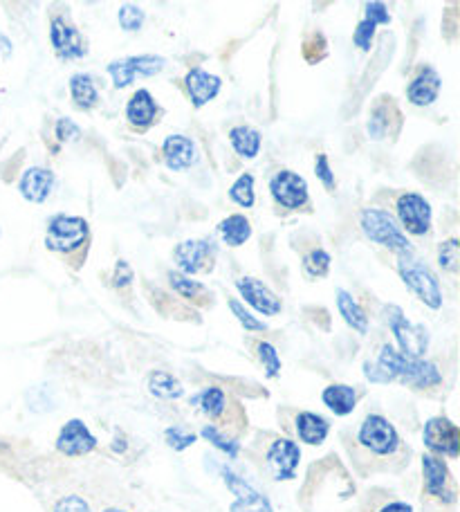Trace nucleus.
<instances>
[{
	"label": "nucleus",
	"instance_id": "5",
	"mask_svg": "<svg viewBox=\"0 0 460 512\" xmlns=\"http://www.w3.org/2000/svg\"><path fill=\"white\" fill-rule=\"evenodd\" d=\"M386 322H389L391 333L395 337V342L400 346V353L404 358H413V360H422L425 353L429 351V331L422 324H413L404 317L402 310L398 306H386Z\"/></svg>",
	"mask_w": 460,
	"mask_h": 512
},
{
	"label": "nucleus",
	"instance_id": "22",
	"mask_svg": "<svg viewBox=\"0 0 460 512\" xmlns=\"http://www.w3.org/2000/svg\"><path fill=\"white\" fill-rule=\"evenodd\" d=\"M294 432L303 445H324L330 434V423L324 418L315 414V411H299L297 418H294Z\"/></svg>",
	"mask_w": 460,
	"mask_h": 512
},
{
	"label": "nucleus",
	"instance_id": "7",
	"mask_svg": "<svg viewBox=\"0 0 460 512\" xmlns=\"http://www.w3.org/2000/svg\"><path fill=\"white\" fill-rule=\"evenodd\" d=\"M422 443L429 454L440 456V459H458L460 454V432L456 423L447 416H434L425 423L422 429Z\"/></svg>",
	"mask_w": 460,
	"mask_h": 512
},
{
	"label": "nucleus",
	"instance_id": "44",
	"mask_svg": "<svg viewBox=\"0 0 460 512\" xmlns=\"http://www.w3.org/2000/svg\"><path fill=\"white\" fill-rule=\"evenodd\" d=\"M366 21H371L375 27L377 25H389L391 14H389V9H386L384 3H366Z\"/></svg>",
	"mask_w": 460,
	"mask_h": 512
},
{
	"label": "nucleus",
	"instance_id": "2",
	"mask_svg": "<svg viewBox=\"0 0 460 512\" xmlns=\"http://www.w3.org/2000/svg\"><path fill=\"white\" fill-rule=\"evenodd\" d=\"M360 225L364 234L377 245H384L391 252L398 256H409L411 254V241L407 239V234L402 232V227L398 221L384 209H364L360 216Z\"/></svg>",
	"mask_w": 460,
	"mask_h": 512
},
{
	"label": "nucleus",
	"instance_id": "48",
	"mask_svg": "<svg viewBox=\"0 0 460 512\" xmlns=\"http://www.w3.org/2000/svg\"><path fill=\"white\" fill-rule=\"evenodd\" d=\"M104 512H126V510H122V508H106Z\"/></svg>",
	"mask_w": 460,
	"mask_h": 512
},
{
	"label": "nucleus",
	"instance_id": "40",
	"mask_svg": "<svg viewBox=\"0 0 460 512\" xmlns=\"http://www.w3.org/2000/svg\"><path fill=\"white\" fill-rule=\"evenodd\" d=\"M229 308H232V313H234V317L238 319V322H241V326L245 328V331H254V333H261V331H265V326L261 319H256L250 310H245V306L241 304V301L238 299H229Z\"/></svg>",
	"mask_w": 460,
	"mask_h": 512
},
{
	"label": "nucleus",
	"instance_id": "8",
	"mask_svg": "<svg viewBox=\"0 0 460 512\" xmlns=\"http://www.w3.org/2000/svg\"><path fill=\"white\" fill-rule=\"evenodd\" d=\"M167 66V59L160 54H140V57H126L108 63V75L115 88L131 86L137 77H155Z\"/></svg>",
	"mask_w": 460,
	"mask_h": 512
},
{
	"label": "nucleus",
	"instance_id": "43",
	"mask_svg": "<svg viewBox=\"0 0 460 512\" xmlns=\"http://www.w3.org/2000/svg\"><path fill=\"white\" fill-rule=\"evenodd\" d=\"M315 173L317 178L324 182L326 189H335V173L330 169V162H328V155L319 153L317 160H315Z\"/></svg>",
	"mask_w": 460,
	"mask_h": 512
},
{
	"label": "nucleus",
	"instance_id": "3",
	"mask_svg": "<svg viewBox=\"0 0 460 512\" xmlns=\"http://www.w3.org/2000/svg\"><path fill=\"white\" fill-rule=\"evenodd\" d=\"M357 443L377 459H391L402 450L398 429L389 418L380 414H368L362 420L360 429H357Z\"/></svg>",
	"mask_w": 460,
	"mask_h": 512
},
{
	"label": "nucleus",
	"instance_id": "36",
	"mask_svg": "<svg viewBox=\"0 0 460 512\" xmlns=\"http://www.w3.org/2000/svg\"><path fill=\"white\" fill-rule=\"evenodd\" d=\"M164 441L171 447L173 452H184L187 447H191L193 443L198 441V436L193 432H187V429L180 427V425H173L164 429Z\"/></svg>",
	"mask_w": 460,
	"mask_h": 512
},
{
	"label": "nucleus",
	"instance_id": "38",
	"mask_svg": "<svg viewBox=\"0 0 460 512\" xmlns=\"http://www.w3.org/2000/svg\"><path fill=\"white\" fill-rule=\"evenodd\" d=\"M330 254L326 250H312L306 259H303V270H306L310 277H326L330 270Z\"/></svg>",
	"mask_w": 460,
	"mask_h": 512
},
{
	"label": "nucleus",
	"instance_id": "12",
	"mask_svg": "<svg viewBox=\"0 0 460 512\" xmlns=\"http://www.w3.org/2000/svg\"><path fill=\"white\" fill-rule=\"evenodd\" d=\"M274 481H292L301 463V447L292 438H276L265 452Z\"/></svg>",
	"mask_w": 460,
	"mask_h": 512
},
{
	"label": "nucleus",
	"instance_id": "27",
	"mask_svg": "<svg viewBox=\"0 0 460 512\" xmlns=\"http://www.w3.org/2000/svg\"><path fill=\"white\" fill-rule=\"evenodd\" d=\"M70 95L72 102H75V106L81 108V111H90V108L99 102L95 81H92V77L86 75V72H77V75L70 77Z\"/></svg>",
	"mask_w": 460,
	"mask_h": 512
},
{
	"label": "nucleus",
	"instance_id": "42",
	"mask_svg": "<svg viewBox=\"0 0 460 512\" xmlns=\"http://www.w3.org/2000/svg\"><path fill=\"white\" fill-rule=\"evenodd\" d=\"M52 512H92L90 504L79 495H68L57 501V506H54Z\"/></svg>",
	"mask_w": 460,
	"mask_h": 512
},
{
	"label": "nucleus",
	"instance_id": "45",
	"mask_svg": "<svg viewBox=\"0 0 460 512\" xmlns=\"http://www.w3.org/2000/svg\"><path fill=\"white\" fill-rule=\"evenodd\" d=\"M79 135H81V128L72 120H68V117H63V120L57 122V140L59 142H72V140H77Z\"/></svg>",
	"mask_w": 460,
	"mask_h": 512
},
{
	"label": "nucleus",
	"instance_id": "33",
	"mask_svg": "<svg viewBox=\"0 0 460 512\" xmlns=\"http://www.w3.org/2000/svg\"><path fill=\"white\" fill-rule=\"evenodd\" d=\"M229 198H232V203H236L238 207H245V209H250L254 205V176L252 173H243V176L234 182L232 189H229Z\"/></svg>",
	"mask_w": 460,
	"mask_h": 512
},
{
	"label": "nucleus",
	"instance_id": "39",
	"mask_svg": "<svg viewBox=\"0 0 460 512\" xmlns=\"http://www.w3.org/2000/svg\"><path fill=\"white\" fill-rule=\"evenodd\" d=\"M259 360H261L263 369H265V376L279 378L283 364H281V358H279V351H276L270 342L259 344Z\"/></svg>",
	"mask_w": 460,
	"mask_h": 512
},
{
	"label": "nucleus",
	"instance_id": "15",
	"mask_svg": "<svg viewBox=\"0 0 460 512\" xmlns=\"http://www.w3.org/2000/svg\"><path fill=\"white\" fill-rule=\"evenodd\" d=\"M272 198L285 209H299L308 203V182L299 173L283 169L270 180Z\"/></svg>",
	"mask_w": 460,
	"mask_h": 512
},
{
	"label": "nucleus",
	"instance_id": "19",
	"mask_svg": "<svg viewBox=\"0 0 460 512\" xmlns=\"http://www.w3.org/2000/svg\"><path fill=\"white\" fill-rule=\"evenodd\" d=\"M52 187H54V173L43 167H30L23 173L21 182H18V191H21V196L36 205L48 200V196L52 194Z\"/></svg>",
	"mask_w": 460,
	"mask_h": 512
},
{
	"label": "nucleus",
	"instance_id": "34",
	"mask_svg": "<svg viewBox=\"0 0 460 512\" xmlns=\"http://www.w3.org/2000/svg\"><path fill=\"white\" fill-rule=\"evenodd\" d=\"M169 283H171V288L184 299H196L200 292H205V286H202L200 281H193L191 277H187V274H182V272H169Z\"/></svg>",
	"mask_w": 460,
	"mask_h": 512
},
{
	"label": "nucleus",
	"instance_id": "10",
	"mask_svg": "<svg viewBox=\"0 0 460 512\" xmlns=\"http://www.w3.org/2000/svg\"><path fill=\"white\" fill-rule=\"evenodd\" d=\"M422 481H425L427 495L438 499L440 504H454L456 501L452 474H449L447 463L445 459H440V456H422Z\"/></svg>",
	"mask_w": 460,
	"mask_h": 512
},
{
	"label": "nucleus",
	"instance_id": "9",
	"mask_svg": "<svg viewBox=\"0 0 460 512\" xmlns=\"http://www.w3.org/2000/svg\"><path fill=\"white\" fill-rule=\"evenodd\" d=\"M220 477H223L227 490L234 495L229 512H274L270 499L263 492L256 490L250 481H245L241 474H236L227 465H220Z\"/></svg>",
	"mask_w": 460,
	"mask_h": 512
},
{
	"label": "nucleus",
	"instance_id": "30",
	"mask_svg": "<svg viewBox=\"0 0 460 512\" xmlns=\"http://www.w3.org/2000/svg\"><path fill=\"white\" fill-rule=\"evenodd\" d=\"M218 234L223 236V241L229 248H238V245H245L252 236V225L243 214L227 216L223 223L218 225Z\"/></svg>",
	"mask_w": 460,
	"mask_h": 512
},
{
	"label": "nucleus",
	"instance_id": "16",
	"mask_svg": "<svg viewBox=\"0 0 460 512\" xmlns=\"http://www.w3.org/2000/svg\"><path fill=\"white\" fill-rule=\"evenodd\" d=\"M50 41L63 61L86 57V41L75 25H70L63 16H54L50 23Z\"/></svg>",
	"mask_w": 460,
	"mask_h": 512
},
{
	"label": "nucleus",
	"instance_id": "41",
	"mask_svg": "<svg viewBox=\"0 0 460 512\" xmlns=\"http://www.w3.org/2000/svg\"><path fill=\"white\" fill-rule=\"evenodd\" d=\"M373 36H375V25L364 18V21H360V23H357V27H355L353 43L362 52H368V50H371V45H373Z\"/></svg>",
	"mask_w": 460,
	"mask_h": 512
},
{
	"label": "nucleus",
	"instance_id": "21",
	"mask_svg": "<svg viewBox=\"0 0 460 512\" xmlns=\"http://www.w3.org/2000/svg\"><path fill=\"white\" fill-rule=\"evenodd\" d=\"M184 84H187L191 104L196 108H202L220 93V86H223V81H220V77L211 75V72L193 68V70L187 72V77H184Z\"/></svg>",
	"mask_w": 460,
	"mask_h": 512
},
{
	"label": "nucleus",
	"instance_id": "46",
	"mask_svg": "<svg viewBox=\"0 0 460 512\" xmlns=\"http://www.w3.org/2000/svg\"><path fill=\"white\" fill-rule=\"evenodd\" d=\"M133 281V268L126 261H117L115 272H113V286L115 288H126L128 283Z\"/></svg>",
	"mask_w": 460,
	"mask_h": 512
},
{
	"label": "nucleus",
	"instance_id": "26",
	"mask_svg": "<svg viewBox=\"0 0 460 512\" xmlns=\"http://www.w3.org/2000/svg\"><path fill=\"white\" fill-rule=\"evenodd\" d=\"M229 142H232L234 151L245 160H252L261 151V133L252 126H234L229 131Z\"/></svg>",
	"mask_w": 460,
	"mask_h": 512
},
{
	"label": "nucleus",
	"instance_id": "20",
	"mask_svg": "<svg viewBox=\"0 0 460 512\" xmlns=\"http://www.w3.org/2000/svg\"><path fill=\"white\" fill-rule=\"evenodd\" d=\"M162 153H164V162L171 171H182L189 169L191 164H196L198 160V149L193 140H189L187 135H169L162 144Z\"/></svg>",
	"mask_w": 460,
	"mask_h": 512
},
{
	"label": "nucleus",
	"instance_id": "28",
	"mask_svg": "<svg viewBox=\"0 0 460 512\" xmlns=\"http://www.w3.org/2000/svg\"><path fill=\"white\" fill-rule=\"evenodd\" d=\"M337 308H339V315L346 319V324L351 326L353 331L362 333V335L368 331V317L364 313V308L357 304L351 292H346L342 288L337 290Z\"/></svg>",
	"mask_w": 460,
	"mask_h": 512
},
{
	"label": "nucleus",
	"instance_id": "25",
	"mask_svg": "<svg viewBox=\"0 0 460 512\" xmlns=\"http://www.w3.org/2000/svg\"><path fill=\"white\" fill-rule=\"evenodd\" d=\"M193 407L200 409V414L207 418H220L227 409V393L220 387H205L200 393H196L191 400Z\"/></svg>",
	"mask_w": 460,
	"mask_h": 512
},
{
	"label": "nucleus",
	"instance_id": "37",
	"mask_svg": "<svg viewBox=\"0 0 460 512\" xmlns=\"http://www.w3.org/2000/svg\"><path fill=\"white\" fill-rule=\"evenodd\" d=\"M117 18H119V25H122L124 32H137V30H142L146 14L142 12V7L126 3L119 7Z\"/></svg>",
	"mask_w": 460,
	"mask_h": 512
},
{
	"label": "nucleus",
	"instance_id": "24",
	"mask_svg": "<svg viewBox=\"0 0 460 512\" xmlns=\"http://www.w3.org/2000/svg\"><path fill=\"white\" fill-rule=\"evenodd\" d=\"M158 115V104H155L153 95L146 88H140L137 93L128 99L126 117L135 128H149Z\"/></svg>",
	"mask_w": 460,
	"mask_h": 512
},
{
	"label": "nucleus",
	"instance_id": "29",
	"mask_svg": "<svg viewBox=\"0 0 460 512\" xmlns=\"http://www.w3.org/2000/svg\"><path fill=\"white\" fill-rule=\"evenodd\" d=\"M146 387H149L153 398L160 400H178L184 396L182 382L167 371H153L149 380H146Z\"/></svg>",
	"mask_w": 460,
	"mask_h": 512
},
{
	"label": "nucleus",
	"instance_id": "14",
	"mask_svg": "<svg viewBox=\"0 0 460 512\" xmlns=\"http://www.w3.org/2000/svg\"><path fill=\"white\" fill-rule=\"evenodd\" d=\"M398 218L411 236H425L431 230V205L420 194H402L398 198Z\"/></svg>",
	"mask_w": 460,
	"mask_h": 512
},
{
	"label": "nucleus",
	"instance_id": "49",
	"mask_svg": "<svg viewBox=\"0 0 460 512\" xmlns=\"http://www.w3.org/2000/svg\"><path fill=\"white\" fill-rule=\"evenodd\" d=\"M3 43H5V45H9V43H7V39H5V36H0V45H3Z\"/></svg>",
	"mask_w": 460,
	"mask_h": 512
},
{
	"label": "nucleus",
	"instance_id": "47",
	"mask_svg": "<svg viewBox=\"0 0 460 512\" xmlns=\"http://www.w3.org/2000/svg\"><path fill=\"white\" fill-rule=\"evenodd\" d=\"M377 512H413V506L407 504V501H389Z\"/></svg>",
	"mask_w": 460,
	"mask_h": 512
},
{
	"label": "nucleus",
	"instance_id": "4",
	"mask_svg": "<svg viewBox=\"0 0 460 512\" xmlns=\"http://www.w3.org/2000/svg\"><path fill=\"white\" fill-rule=\"evenodd\" d=\"M398 272L407 288L416 295L422 304L431 310H438L443 306V290H440L438 277L431 272L425 263L413 259V254L400 256L398 259Z\"/></svg>",
	"mask_w": 460,
	"mask_h": 512
},
{
	"label": "nucleus",
	"instance_id": "31",
	"mask_svg": "<svg viewBox=\"0 0 460 512\" xmlns=\"http://www.w3.org/2000/svg\"><path fill=\"white\" fill-rule=\"evenodd\" d=\"M391 113H395L393 99H389V104H386V99L377 102L371 117H368V135H371L373 140H384V137L391 133Z\"/></svg>",
	"mask_w": 460,
	"mask_h": 512
},
{
	"label": "nucleus",
	"instance_id": "11",
	"mask_svg": "<svg viewBox=\"0 0 460 512\" xmlns=\"http://www.w3.org/2000/svg\"><path fill=\"white\" fill-rule=\"evenodd\" d=\"M214 259H216V245L209 239L184 241L176 250H173V261H176L182 274H187V277L211 270L214 268Z\"/></svg>",
	"mask_w": 460,
	"mask_h": 512
},
{
	"label": "nucleus",
	"instance_id": "1",
	"mask_svg": "<svg viewBox=\"0 0 460 512\" xmlns=\"http://www.w3.org/2000/svg\"><path fill=\"white\" fill-rule=\"evenodd\" d=\"M364 376L375 384L404 382L413 389H434L443 382V373L434 362L404 358L391 344L382 346L375 362H364Z\"/></svg>",
	"mask_w": 460,
	"mask_h": 512
},
{
	"label": "nucleus",
	"instance_id": "17",
	"mask_svg": "<svg viewBox=\"0 0 460 512\" xmlns=\"http://www.w3.org/2000/svg\"><path fill=\"white\" fill-rule=\"evenodd\" d=\"M236 290L241 292V297L250 304L254 310H259L265 317H274L281 313V299L265 286L263 281L254 277H241L236 281Z\"/></svg>",
	"mask_w": 460,
	"mask_h": 512
},
{
	"label": "nucleus",
	"instance_id": "32",
	"mask_svg": "<svg viewBox=\"0 0 460 512\" xmlns=\"http://www.w3.org/2000/svg\"><path fill=\"white\" fill-rule=\"evenodd\" d=\"M200 436L205 438L209 445H214L218 452H223L229 459H238V454H241V443L236 441V438L227 436L225 432H220L216 425H205L200 429Z\"/></svg>",
	"mask_w": 460,
	"mask_h": 512
},
{
	"label": "nucleus",
	"instance_id": "23",
	"mask_svg": "<svg viewBox=\"0 0 460 512\" xmlns=\"http://www.w3.org/2000/svg\"><path fill=\"white\" fill-rule=\"evenodd\" d=\"M321 402L339 418L351 416L357 407V391L351 384H330L321 391Z\"/></svg>",
	"mask_w": 460,
	"mask_h": 512
},
{
	"label": "nucleus",
	"instance_id": "18",
	"mask_svg": "<svg viewBox=\"0 0 460 512\" xmlns=\"http://www.w3.org/2000/svg\"><path fill=\"white\" fill-rule=\"evenodd\" d=\"M440 86H443V79H440L438 72L425 66L418 70V75L411 79L407 86V97L413 106H429L434 104L440 95Z\"/></svg>",
	"mask_w": 460,
	"mask_h": 512
},
{
	"label": "nucleus",
	"instance_id": "13",
	"mask_svg": "<svg viewBox=\"0 0 460 512\" xmlns=\"http://www.w3.org/2000/svg\"><path fill=\"white\" fill-rule=\"evenodd\" d=\"M57 452L63 456H86L97 447V436L90 432V427L81 418H72L59 429L57 436Z\"/></svg>",
	"mask_w": 460,
	"mask_h": 512
},
{
	"label": "nucleus",
	"instance_id": "6",
	"mask_svg": "<svg viewBox=\"0 0 460 512\" xmlns=\"http://www.w3.org/2000/svg\"><path fill=\"white\" fill-rule=\"evenodd\" d=\"M88 234H90V227H88L86 218L57 214V216H52L48 223L45 245H48V250H52V252L70 254V252L79 250L81 245H86Z\"/></svg>",
	"mask_w": 460,
	"mask_h": 512
},
{
	"label": "nucleus",
	"instance_id": "35",
	"mask_svg": "<svg viewBox=\"0 0 460 512\" xmlns=\"http://www.w3.org/2000/svg\"><path fill=\"white\" fill-rule=\"evenodd\" d=\"M438 263L445 272H452V274L458 272V268H460V243H458V239H449L445 243H440Z\"/></svg>",
	"mask_w": 460,
	"mask_h": 512
}]
</instances>
